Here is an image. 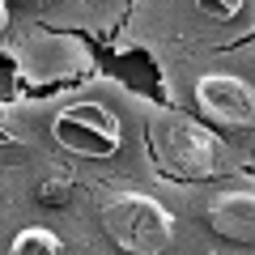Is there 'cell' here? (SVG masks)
<instances>
[{
    "instance_id": "9c48e42d",
    "label": "cell",
    "mask_w": 255,
    "mask_h": 255,
    "mask_svg": "<svg viewBox=\"0 0 255 255\" xmlns=\"http://www.w3.org/2000/svg\"><path fill=\"white\" fill-rule=\"evenodd\" d=\"M4 26H9V4L0 0V34H4Z\"/></svg>"
},
{
    "instance_id": "5b68a950",
    "label": "cell",
    "mask_w": 255,
    "mask_h": 255,
    "mask_svg": "<svg viewBox=\"0 0 255 255\" xmlns=\"http://www.w3.org/2000/svg\"><path fill=\"white\" fill-rule=\"evenodd\" d=\"M209 226L230 243H251L255 230V196L251 191H226L209 204Z\"/></svg>"
},
{
    "instance_id": "6da1fadb",
    "label": "cell",
    "mask_w": 255,
    "mask_h": 255,
    "mask_svg": "<svg viewBox=\"0 0 255 255\" xmlns=\"http://www.w3.org/2000/svg\"><path fill=\"white\" fill-rule=\"evenodd\" d=\"M102 226L115 238V247L132 255H157L174 243V217L166 204H157L145 191H119L102 204Z\"/></svg>"
},
{
    "instance_id": "8992f818",
    "label": "cell",
    "mask_w": 255,
    "mask_h": 255,
    "mask_svg": "<svg viewBox=\"0 0 255 255\" xmlns=\"http://www.w3.org/2000/svg\"><path fill=\"white\" fill-rule=\"evenodd\" d=\"M60 251H64V243L43 226H30L13 238V255H60Z\"/></svg>"
},
{
    "instance_id": "3957f363",
    "label": "cell",
    "mask_w": 255,
    "mask_h": 255,
    "mask_svg": "<svg viewBox=\"0 0 255 255\" xmlns=\"http://www.w3.org/2000/svg\"><path fill=\"white\" fill-rule=\"evenodd\" d=\"M55 140L81 157H111L119 149V119L98 102H73L55 115Z\"/></svg>"
},
{
    "instance_id": "7a4b0ae2",
    "label": "cell",
    "mask_w": 255,
    "mask_h": 255,
    "mask_svg": "<svg viewBox=\"0 0 255 255\" xmlns=\"http://www.w3.org/2000/svg\"><path fill=\"white\" fill-rule=\"evenodd\" d=\"M153 153L166 170L196 179V174H213V166H217V140L200 124L170 115L153 128Z\"/></svg>"
},
{
    "instance_id": "277c9868",
    "label": "cell",
    "mask_w": 255,
    "mask_h": 255,
    "mask_svg": "<svg viewBox=\"0 0 255 255\" xmlns=\"http://www.w3.org/2000/svg\"><path fill=\"white\" fill-rule=\"evenodd\" d=\"M196 102L204 107V115H213L217 124H230V128H247L251 115H255L251 85L238 81V77H226V73L200 77V85H196Z\"/></svg>"
},
{
    "instance_id": "ba28073f",
    "label": "cell",
    "mask_w": 255,
    "mask_h": 255,
    "mask_svg": "<svg viewBox=\"0 0 255 255\" xmlns=\"http://www.w3.org/2000/svg\"><path fill=\"white\" fill-rule=\"evenodd\" d=\"M68 191H73V183L55 179V183H43V187H38V200H43L47 209H60V204L68 200Z\"/></svg>"
},
{
    "instance_id": "30bf717a",
    "label": "cell",
    "mask_w": 255,
    "mask_h": 255,
    "mask_svg": "<svg viewBox=\"0 0 255 255\" xmlns=\"http://www.w3.org/2000/svg\"><path fill=\"white\" fill-rule=\"evenodd\" d=\"M0 145H9V132H4V124H0Z\"/></svg>"
},
{
    "instance_id": "8fae6325",
    "label": "cell",
    "mask_w": 255,
    "mask_h": 255,
    "mask_svg": "<svg viewBox=\"0 0 255 255\" xmlns=\"http://www.w3.org/2000/svg\"><path fill=\"white\" fill-rule=\"evenodd\" d=\"M21 4H47V0H21Z\"/></svg>"
},
{
    "instance_id": "52a82bcc",
    "label": "cell",
    "mask_w": 255,
    "mask_h": 255,
    "mask_svg": "<svg viewBox=\"0 0 255 255\" xmlns=\"http://www.w3.org/2000/svg\"><path fill=\"white\" fill-rule=\"evenodd\" d=\"M243 4H247V0H196V9H200L204 17H213V21L238 17V13H243Z\"/></svg>"
}]
</instances>
